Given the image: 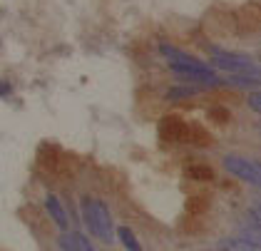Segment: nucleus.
<instances>
[{
    "mask_svg": "<svg viewBox=\"0 0 261 251\" xmlns=\"http://www.w3.org/2000/svg\"><path fill=\"white\" fill-rule=\"evenodd\" d=\"M217 251H261L259 246L244 241L239 236H224L219 244H217Z\"/></svg>",
    "mask_w": 261,
    "mask_h": 251,
    "instance_id": "obj_7",
    "label": "nucleus"
},
{
    "mask_svg": "<svg viewBox=\"0 0 261 251\" xmlns=\"http://www.w3.org/2000/svg\"><path fill=\"white\" fill-rule=\"evenodd\" d=\"M249 107H251L254 112H261V95L259 92H251V95H249Z\"/></svg>",
    "mask_w": 261,
    "mask_h": 251,
    "instance_id": "obj_13",
    "label": "nucleus"
},
{
    "mask_svg": "<svg viewBox=\"0 0 261 251\" xmlns=\"http://www.w3.org/2000/svg\"><path fill=\"white\" fill-rule=\"evenodd\" d=\"M187 174L192 177V179H197V182H209V179H214V172L206 167V164H192Z\"/></svg>",
    "mask_w": 261,
    "mask_h": 251,
    "instance_id": "obj_11",
    "label": "nucleus"
},
{
    "mask_svg": "<svg viewBox=\"0 0 261 251\" xmlns=\"http://www.w3.org/2000/svg\"><path fill=\"white\" fill-rule=\"evenodd\" d=\"M219 82L224 85H234V87H259L261 78L259 75H226V78H219Z\"/></svg>",
    "mask_w": 261,
    "mask_h": 251,
    "instance_id": "obj_8",
    "label": "nucleus"
},
{
    "mask_svg": "<svg viewBox=\"0 0 261 251\" xmlns=\"http://www.w3.org/2000/svg\"><path fill=\"white\" fill-rule=\"evenodd\" d=\"M201 87H172L169 92H167V99L169 102H179V99H187V97H192V95H197Z\"/></svg>",
    "mask_w": 261,
    "mask_h": 251,
    "instance_id": "obj_10",
    "label": "nucleus"
},
{
    "mask_svg": "<svg viewBox=\"0 0 261 251\" xmlns=\"http://www.w3.org/2000/svg\"><path fill=\"white\" fill-rule=\"evenodd\" d=\"M160 53L169 60V67L172 72L181 80V82H192L194 87H212V85H221L219 75L214 72L212 65H206L204 60L194 58L189 53H181L172 45H162Z\"/></svg>",
    "mask_w": 261,
    "mask_h": 251,
    "instance_id": "obj_1",
    "label": "nucleus"
},
{
    "mask_svg": "<svg viewBox=\"0 0 261 251\" xmlns=\"http://www.w3.org/2000/svg\"><path fill=\"white\" fill-rule=\"evenodd\" d=\"M212 65L226 75H259V67L254 65L251 58L231 53V50H221V47H212Z\"/></svg>",
    "mask_w": 261,
    "mask_h": 251,
    "instance_id": "obj_3",
    "label": "nucleus"
},
{
    "mask_svg": "<svg viewBox=\"0 0 261 251\" xmlns=\"http://www.w3.org/2000/svg\"><path fill=\"white\" fill-rule=\"evenodd\" d=\"M58 246H60L62 251H77L75 249V236H72V232H62L60 236H58Z\"/></svg>",
    "mask_w": 261,
    "mask_h": 251,
    "instance_id": "obj_12",
    "label": "nucleus"
},
{
    "mask_svg": "<svg viewBox=\"0 0 261 251\" xmlns=\"http://www.w3.org/2000/svg\"><path fill=\"white\" fill-rule=\"evenodd\" d=\"M206 251H217V249H206Z\"/></svg>",
    "mask_w": 261,
    "mask_h": 251,
    "instance_id": "obj_14",
    "label": "nucleus"
},
{
    "mask_svg": "<svg viewBox=\"0 0 261 251\" xmlns=\"http://www.w3.org/2000/svg\"><path fill=\"white\" fill-rule=\"evenodd\" d=\"M160 137L164 142H187L192 137V127L181 117H164L160 124Z\"/></svg>",
    "mask_w": 261,
    "mask_h": 251,
    "instance_id": "obj_5",
    "label": "nucleus"
},
{
    "mask_svg": "<svg viewBox=\"0 0 261 251\" xmlns=\"http://www.w3.org/2000/svg\"><path fill=\"white\" fill-rule=\"evenodd\" d=\"M45 209L50 214V219L60 227L62 232H67V227H70V216H67V209H65V204H62L60 199L55 196V194H47L45 196Z\"/></svg>",
    "mask_w": 261,
    "mask_h": 251,
    "instance_id": "obj_6",
    "label": "nucleus"
},
{
    "mask_svg": "<svg viewBox=\"0 0 261 251\" xmlns=\"http://www.w3.org/2000/svg\"><path fill=\"white\" fill-rule=\"evenodd\" d=\"M224 169L231 174V177L246 182V184H254V187L261 184V167L256 159L239 157V155H226L224 157Z\"/></svg>",
    "mask_w": 261,
    "mask_h": 251,
    "instance_id": "obj_4",
    "label": "nucleus"
},
{
    "mask_svg": "<svg viewBox=\"0 0 261 251\" xmlns=\"http://www.w3.org/2000/svg\"><path fill=\"white\" fill-rule=\"evenodd\" d=\"M82 216H85V224L87 229L95 234V239H100L102 244H112L115 241V221H112V214L110 207L95 199V196H82Z\"/></svg>",
    "mask_w": 261,
    "mask_h": 251,
    "instance_id": "obj_2",
    "label": "nucleus"
},
{
    "mask_svg": "<svg viewBox=\"0 0 261 251\" xmlns=\"http://www.w3.org/2000/svg\"><path fill=\"white\" fill-rule=\"evenodd\" d=\"M117 236H120V241H122V246L127 251H142V244L137 241V236H135V232L129 229V227H120L117 229Z\"/></svg>",
    "mask_w": 261,
    "mask_h": 251,
    "instance_id": "obj_9",
    "label": "nucleus"
}]
</instances>
